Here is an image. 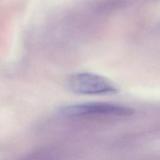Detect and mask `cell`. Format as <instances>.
Returning a JSON list of instances; mask_svg holds the SVG:
<instances>
[{
  "label": "cell",
  "mask_w": 160,
  "mask_h": 160,
  "mask_svg": "<svg viewBox=\"0 0 160 160\" xmlns=\"http://www.w3.org/2000/svg\"><path fill=\"white\" fill-rule=\"evenodd\" d=\"M58 113L65 117H82L91 116H131L133 109L119 104L104 102H87L71 104L59 107Z\"/></svg>",
  "instance_id": "6da1fadb"
},
{
  "label": "cell",
  "mask_w": 160,
  "mask_h": 160,
  "mask_svg": "<svg viewBox=\"0 0 160 160\" xmlns=\"http://www.w3.org/2000/svg\"><path fill=\"white\" fill-rule=\"evenodd\" d=\"M67 86L72 92L84 95H104L116 93L118 88L109 79L91 72H78L71 74Z\"/></svg>",
  "instance_id": "7a4b0ae2"
}]
</instances>
